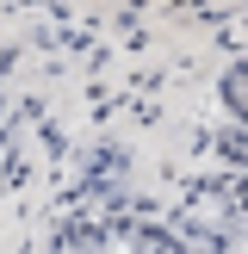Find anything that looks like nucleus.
<instances>
[{"instance_id": "f257e3e1", "label": "nucleus", "mask_w": 248, "mask_h": 254, "mask_svg": "<svg viewBox=\"0 0 248 254\" xmlns=\"http://www.w3.org/2000/svg\"><path fill=\"white\" fill-rule=\"evenodd\" d=\"M62 254H168V248L136 236V230H81L62 242Z\"/></svg>"}]
</instances>
